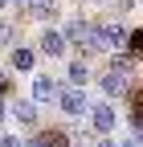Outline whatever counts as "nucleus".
<instances>
[{
  "label": "nucleus",
  "mask_w": 143,
  "mask_h": 147,
  "mask_svg": "<svg viewBox=\"0 0 143 147\" xmlns=\"http://www.w3.org/2000/svg\"><path fill=\"white\" fill-rule=\"evenodd\" d=\"M131 94V127H135V143H143V90H127Z\"/></svg>",
  "instance_id": "obj_9"
},
{
  "label": "nucleus",
  "mask_w": 143,
  "mask_h": 147,
  "mask_svg": "<svg viewBox=\"0 0 143 147\" xmlns=\"http://www.w3.org/2000/svg\"><path fill=\"white\" fill-rule=\"evenodd\" d=\"M29 4H49V0H29ZM29 4H25V8H29Z\"/></svg>",
  "instance_id": "obj_21"
},
{
  "label": "nucleus",
  "mask_w": 143,
  "mask_h": 147,
  "mask_svg": "<svg viewBox=\"0 0 143 147\" xmlns=\"http://www.w3.org/2000/svg\"><path fill=\"white\" fill-rule=\"evenodd\" d=\"M135 4H139V0H115V8H119V12H131Z\"/></svg>",
  "instance_id": "obj_15"
},
{
  "label": "nucleus",
  "mask_w": 143,
  "mask_h": 147,
  "mask_svg": "<svg viewBox=\"0 0 143 147\" xmlns=\"http://www.w3.org/2000/svg\"><path fill=\"white\" fill-rule=\"evenodd\" d=\"M61 37H65V45H74L82 57H90V53H98L102 45H98V25L94 21H86V16H78V21H69L65 29H61Z\"/></svg>",
  "instance_id": "obj_1"
},
{
  "label": "nucleus",
  "mask_w": 143,
  "mask_h": 147,
  "mask_svg": "<svg viewBox=\"0 0 143 147\" xmlns=\"http://www.w3.org/2000/svg\"><path fill=\"white\" fill-rule=\"evenodd\" d=\"M90 4H106V0H90Z\"/></svg>",
  "instance_id": "obj_23"
},
{
  "label": "nucleus",
  "mask_w": 143,
  "mask_h": 147,
  "mask_svg": "<svg viewBox=\"0 0 143 147\" xmlns=\"http://www.w3.org/2000/svg\"><path fill=\"white\" fill-rule=\"evenodd\" d=\"M86 82H90V65H86L82 57H78V61H69V86H74V90H82Z\"/></svg>",
  "instance_id": "obj_12"
},
{
  "label": "nucleus",
  "mask_w": 143,
  "mask_h": 147,
  "mask_svg": "<svg viewBox=\"0 0 143 147\" xmlns=\"http://www.w3.org/2000/svg\"><path fill=\"white\" fill-rule=\"evenodd\" d=\"M29 147H69V135L61 127H41V131L29 139Z\"/></svg>",
  "instance_id": "obj_6"
},
{
  "label": "nucleus",
  "mask_w": 143,
  "mask_h": 147,
  "mask_svg": "<svg viewBox=\"0 0 143 147\" xmlns=\"http://www.w3.org/2000/svg\"><path fill=\"white\" fill-rule=\"evenodd\" d=\"M0 115H4V98H0Z\"/></svg>",
  "instance_id": "obj_22"
},
{
  "label": "nucleus",
  "mask_w": 143,
  "mask_h": 147,
  "mask_svg": "<svg viewBox=\"0 0 143 147\" xmlns=\"http://www.w3.org/2000/svg\"><path fill=\"white\" fill-rule=\"evenodd\" d=\"M86 115H90V131L98 135V139H111L115 135V123H119V115H115V102H94L90 110H86Z\"/></svg>",
  "instance_id": "obj_2"
},
{
  "label": "nucleus",
  "mask_w": 143,
  "mask_h": 147,
  "mask_svg": "<svg viewBox=\"0 0 143 147\" xmlns=\"http://www.w3.org/2000/svg\"><path fill=\"white\" fill-rule=\"evenodd\" d=\"M12 119H16V123H25V127H33V123H37V102H29V98L12 102Z\"/></svg>",
  "instance_id": "obj_11"
},
{
  "label": "nucleus",
  "mask_w": 143,
  "mask_h": 147,
  "mask_svg": "<svg viewBox=\"0 0 143 147\" xmlns=\"http://www.w3.org/2000/svg\"><path fill=\"white\" fill-rule=\"evenodd\" d=\"M98 147H119V139H98Z\"/></svg>",
  "instance_id": "obj_18"
},
{
  "label": "nucleus",
  "mask_w": 143,
  "mask_h": 147,
  "mask_svg": "<svg viewBox=\"0 0 143 147\" xmlns=\"http://www.w3.org/2000/svg\"><path fill=\"white\" fill-rule=\"evenodd\" d=\"M4 4H8V0H0V8H4Z\"/></svg>",
  "instance_id": "obj_24"
},
{
  "label": "nucleus",
  "mask_w": 143,
  "mask_h": 147,
  "mask_svg": "<svg viewBox=\"0 0 143 147\" xmlns=\"http://www.w3.org/2000/svg\"><path fill=\"white\" fill-rule=\"evenodd\" d=\"M127 41H131V33L123 29L119 21H111V25H98V45H102V49L119 53V49H127Z\"/></svg>",
  "instance_id": "obj_3"
},
{
  "label": "nucleus",
  "mask_w": 143,
  "mask_h": 147,
  "mask_svg": "<svg viewBox=\"0 0 143 147\" xmlns=\"http://www.w3.org/2000/svg\"><path fill=\"white\" fill-rule=\"evenodd\" d=\"M8 65H12V69H33V65H37V53H33L29 45H12Z\"/></svg>",
  "instance_id": "obj_10"
},
{
  "label": "nucleus",
  "mask_w": 143,
  "mask_h": 147,
  "mask_svg": "<svg viewBox=\"0 0 143 147\" xmlns=\"http://www.w3.org/2000/svg\"><path fill=\"white\" fill-rule=\"evenodd\" d=\"M16 37H21V29L12 21H0V45H16Z\"/></svg>",
  "instance_id": "obj_14"
},
{
  "label": "nucleus",
  "mask_w": 143,
  "mask_h": 147,
  "mask_svg": "<svg viewBox=\"0 0 143 147\" xmlns=\"http://www.w3.org/2000/svg\"><path fill=\"white\" fill-rule=\"evenodd\" d=\"M135 61H139V57H135L131 49H119V53H115V61H111V69H115V74H131Z\"/></svg>",
  "instance_id": "obj_13"
},
{
  "label": "nucleus",
  "mask_w": 143,
  "mask_h": 147,
  "mask_svg": "<svg viewBox=\"0 0 143 147\" xmlns=\"http://www.w3.org/2000/svg\"><path fill=\"white\" fill-rule=\"evenodd\" d=\"M69 45H65V37H61V29H45L41 33V53L45 57H61Z\"/></svg>",
  "instance_id": "obj_7"
},
{
  "label": "nucleus",
  "mask_w": 143,
  "mask_h": 147,
  "mask_svg": "<svg viewBox=\"0 0 143 147\" xmlns=\"http://www.w3.org/2000/svg\"><path fill=\"white\" fill-rule=\"evenodd\" d=\"M0 147H21V139L16 135H0Z\"/></svg>",
  "instance_id": "obj_16"
},
{
  "label": "nucleus",
  "mask_w": 143,
  "mask_h": 147,
  "mask_svg": "<svg viewBox=\"0 0 143 147\" xmlns=\"http://www.w3.org/2000/svg\"><path fill=\"white\" fill-rule=\"evenodd\" d=\"M119 147H139V143H135V139H123V143H119Z\"/></svg>",
  "instance_id": "obj_19"
},
{
  "label": "nucleus",
  "mask_w": 143,
  "mask_h": 147,
  "mask_svg": "<svg viewBox=\"0 0 143 147\" xmlns=\"http://www.w3.org/2000/svg\"><path fill=\"white\" fill-rule=\"evenodd\" d=\"M8 90H12V86H8V74H0V98L8 94Z\"/></svg>",
  "instance_id": "obj_17"
},
{
  "label": "nucleus",
  "mask_w": 143,
  "mask_h": 147,
  "mask_svg": "<svg viewBox=\"0 0 143 147\" xmlns=\"http://www.w3.org/2000/svg\"><path fill=\"white\" fill-rule=\"evenodd\" d=\"M98 86H102V94H106V102H115V98H123L131 90V82H127V74H115V69H106V74H98Z\"/></svg>",
  "instance_id": "obj_4"
},
{
  "label": "nucleus",
  "mask_w": 143,
  "mask_h": 147,
  "mask_svg": "<svg viewBox=\"0 0 143 147\" xmlns=\"http://www.w3.org/2000/svg\"><path fill=\"white\" fill-rule=\"evenodd\" d=\"M57 90H61V82H53V78L41 74V78L33 82V102H53V98H57Z\"/></svg>",
  "instance_id": "obj_8"
},
{
  "label": "nucleus",
  "mask_w": 143,
  "mask_h": 147,
  "mask_svg": "<svg viewBox=\"0 0 143 147\" xmlns=\"http://www.w3.org/2000/svg\"><path fill=\"white\" fill-rule=\"evenodd\" d=\"M57 106L65 110V115H74V119H78V115H86V110H90V98H86L82 90H74V86H69L65 94H57Z\"/></svg>",
  "instance_id": "obj_5"
},
{
  "label": "nucleus",
  "mask_w": 143,
  "mask_h": 147,
  "mask_svg": "<svg viewBox=\"0 0 143 147\" xmlns=\"http://www.w3.org/2000/svg\"><path fill=\"white\" fill-rule=\"evenodd\" d=\"M8 4H16V8H25V4H29V0H8Z\"/></svg>",
  "instance_id": "obj_20"
}]
</instances>
